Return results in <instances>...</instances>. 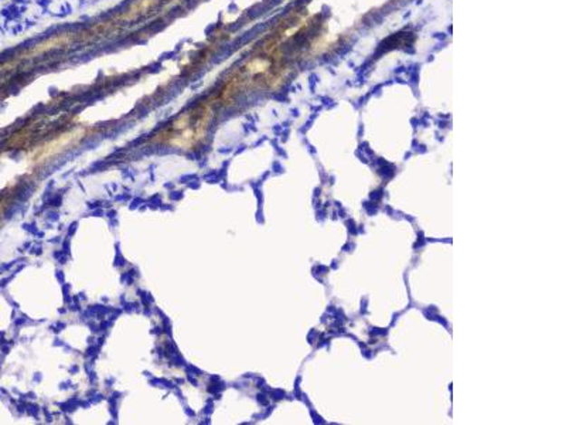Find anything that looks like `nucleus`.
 <instances>
[{
	"instance_id": "obj_1",
	"label": "nucleus",
	"mask_w": 566,
	"mask_h": 425,
	"mask_svg": "<svg viewBox=\"0 0 566 425\" xmlns=\"http://www.w3.org/2000/svg\"><path fill=\"white\" fill-rule=\"evenodd\" d=\"M210 112H186L165 132L163 143L170 147L191 150L207 132Z\"/></svg>"
},
{
	"instance_id": "obj_2",
	"label": "nucleus",
	"mask_w": 566,
	"mask_h": 425,
	"mask_svg": "<svg viewBox=\"0 0 566 425\" xmlns=\"http://www.w3.org/2000/svg\"><path fill=\"white\" fill-rule=\"evenodd\" d=\"M160 0H139L132 9L130 10V14L125 16V19H133V17L139 16V14H145L148 10L152 9L153 5L158 4Z\"/></svg>"
}]
</instances>
